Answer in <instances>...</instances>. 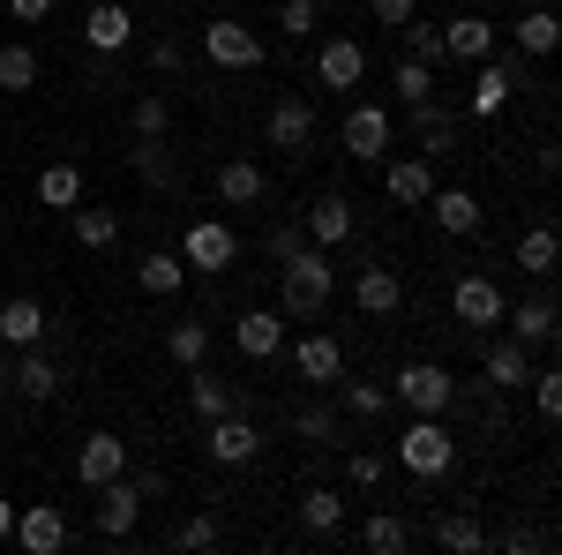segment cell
Listing matches in <instances>:
<instances>
[{
	"label": "cell",
	"mask_w": 562,
	"mask_h": 555,
	"mask_svg": "<svg viewBox=\"0 0 562 555\" xmlns=\"http://www.w3.org/2000/svg\"><path fill=\"white\" fill-rule=\"evenodd\" d=\"M301 525L330 541V533L346 525V496H338V488H307V496H301Z\"/></svg>",
	"instance_id": "35"
},
{
	"label": "cell",
	"mask_w": 562,
	"mask_h": 555,
	"mask_svg": "<svg viewBox=\"0 0 562 555\" xmlns=\"http://www.w3.org/2000/svg\"><path fill=\"white\" fill-rule=\"evenodd\" d=\"M555 38H562L555 8H525V15H518V53H525V60H548V53H555Z\"/></svg>",
	"instance_id": "32"
},
{
	"label": "cell",
	"mask_w": 562,
	"mask_h": 555,
	"mask_svg": "<svg viewBox=\"0 0 562 555\" xmlns=\"http://www.w3.org/2000/svg\"><path fill=\"white\" fill-rule=\"evenodd\" d=\"M262 248H270V263H285V256H301V248H307V233H301V218H285V225H270V241H262Z\"/></svg>",
	"instance_id": "48"
},
{
	"label": "cell",
	"mask_w": 562,
	"mask_h": 555,
	"mask_svg": "<svg viewBox=\"0 0 562 555\" xmlns=\"http://www.w3.org/2000/svg\"><path fill=\"white\" fill-rule=\"evenodd\" d=\"M262 135H270V143H278V151H293V158H301L307 143H315V106H307V98H293V90H285V98H278V106H270V113H262Z\"/></svg>",
	"instance_id": "12"
},
{
	"label": "cell",
	"mask_w": 562,
	"mask_h": 555,
	"mask_svg": "<svg viewBox=\"0 0 562 555\" xmlns=\"http://www.w3.org/2000/svg\"><path fill=\"white\" fill-rule=\"evenodd\" d=\"M113 473H128V443H121L113 428H90L83 451H76V480H83V488H105Z\"/></svg>",
	"instance_id": "13"
},
{
	"label": "cell",
	"mask_w": 562,
	"mask_h": 555,
	"mask_svg": "<svg viewBox=\"0 0 562 555\" xmlns=\"http://www.w3.org/2000/svg\"><path fill=\"white\" fill-rule=\"evenodd\" d=\"M15 390H23V398H31V406H45V398H53V390H60V368H53V360H45L38 345H23V360H15Z\"/></svg>",
	"instance_id": "33"
},
{
	"label": "cell",
	"mask_w": 562,
	"mask_h": 555,
	"mask_svg": "<svg viewBox=\"0 0 562 555\" xmlns=\"http://www.w3.org/2000/svg\"><path fill=\"white\" fill-rule=\"evenodd\" d=\"M390 384H397L390 406H405V413H442V421H450V406H458V376H450L442 360H405Z\"/></svg>",
	"instance_id": "3"
},
{
	"label": "cell",
	"mask_w": 562,
	"mask_h": 555,
	"mask_svg": "<svg viewBox=\"0 0 562 555\" xmlns=\"http://www.w3.org/2000/svg\"><path fill=\"white\" fill-rule=\"evenodd\" d=\"M188 406H195V421H217V413H240V390L195 360V368H188Z\"/></svg>",
	"instance_id": "24"
},
{
	"label": "cell",
	"mask_w": 562,
	"mask_h": 555,
	"mask_svg": "<svg viewBox=\"0 0 562 555\" xmlns=\"http://www.w3.org/2000/svg\"><path fill=\"white\" fill-rule=\"evenodd\" d=\"M442 53H450V60H487V53H495V23H487V15H450V23H442Z\"/></svg>",
	"instance_id": "25"
},
{
	"label": "cell",
	"mask_w": 562,
	"mask_h": 555,
	"mask_svg": "<svg viewBox=\"0 0 562 555\" xmlns=\"http://www.w3.org/2000/svg\"><path fill=\"white\" fill-rule=\"evenodd\" d=\"M76 241H83L90 256H105V248H113V241H121V211H113V203H76Z\"/></svg>",
	"instance_id": "30"
},
{
	"label": "cell",
	"mask_w": 562,
	"mask_h": 555,
	"mask_svg": "<svg viewBox=\"0 0 562 555\" xmlns=\"http://www.w3.org/2000/svg\"><path fill=\"white\" fill-rule=\"evenodd\" d=\"M301 233H307V248H346L352 241V203L330 188V196H315L307 203V218H301Z\"/></svg>",
	"instance_id": "16"
},
{
	"label": "cell",
	"mask_w": 562,
	"mask_h": 555,
	"mask_svg": "<svg viewBox=\"0 0 562 555\" xmlns=\"http://www.w3.org/2000/svg\"><path fill=\"white\" fill-rule=\"evenodd\" d=\"M211 435H203V451H211V466H256L262 458V428L248 421V413H217V421H203Z\"/></svg>",
	"instance_id": "8"
},
{
	"label": "cell",
	"mask_w": 562,
	"mask_h": 555,
	"mask_svg": "<svg viewBox=\"0 0 562 555\" xmlns=\"http://www.w3.org/2000/svg\"><path fill=\"white\" fill-rule=\"evenodd\" d=\"M8 541H15V503L0 496V548H8Z\"/></svg>",
	"instance_id": "53"
},
{
	"label": "cell",
	"mask_w": 562,
	"mask_h": 555,
	"mask_svg": "<svg viewBox=\"0 0 562 555\" xmlns=\"http://www.w3.org/2000/svg\"><path fill=\"white\" fill-rule=\"evenodd\" d=\"M38 203L45 211H76L83 203V166H68V158L38 166Z\"/></svg>",
	"instance_id": "29"
},
{
	"label": "cell",
	"mask_w": 562,
	"mask_h": 555,
	"mask_svg": "<svg viewBox=\"0 0 562 555\" xmlns=\"http://www.w3.org/2000/svg\"><path fill=\"white\" fill-rule=\"evenodd\" d=\"M338 143H346V158H360V166H383L390 143H397V121H390V106H352L346 129H338Z\"/></svg>",
	"instance_id": "7"
},
{
	"label": "cell",
	"mask_w": 562,
	"mask_h": 555,
	"mask_svg": "<svg viewBox=\"0 0 562 555\" xmlns=\"http://www.w3.org/2000/svg\"><path fill=\"white\" fill-rule=\"evenodd\" d=\"M480 376L495 390H518L525 376H532V345H518V338H495L487 345V360H480Z\"/></svg>",
	"instance_id": "28"
},
{
	"label": "cell",
	"mask_w": 562,
	"mask_h": 555,
	"mask_svg": "<svg viewBox=\"0 0 562 555\" xmlns=\"http://www.w3.org/2000/svg\"><path fill=\"white\" fill-rule=\"evenodd\" d=\"M270 196V173L256 158H225L217 166V203H262Z\"/></svg>",
	"instance_id": "27"
},
{
	"label": "cell",
	"mask_w": 562,
	"mask_h": 555,
	"mask_svg": "<svg viewBox=\"0 0 562 555\" xmlns=\"http://www.w3.org/2000/svg\"><path fill=\"white\" fill-rule=\"evenodd\" d=\"M180 68H188V45H180V38L150 45V76H180Z\"/></svg>",
	"instance_id": "49"
},
{
	"label": "cell",
	"mask_w": 562,
	"mask_h": 555,
	"mask_svg": "<svg viewBox=\"0 0 562 555\" xmlns=\"http://www.w3.org/2000/svg\"><path fill=\"white\" fill-rule=\"evenodd\" d=\"M128 129H135V135H166V129H173L166 90H143V98H135V106H128Z\"/></svg>",
	"instance_id": "40"
},
{
	"label": "cell",
	"mask_w": 562,
	"mask_h": 555,
	"mask_svg": "<svg viewBox=\"0 0 562 555\" xmlns=\"http://www.w3.org/2000/svg\"><path fill=\"white\" fill-rule=\"evenodd\" d=\"M203 60H211V68H233V76H248V68H262V60H270V53H262V38L248 31V23L211 15V23H203Z\"/></svg>",
	"instance_id": "6"
},
{
	"label": "cell",
	"mask_w": 562,
	"mask_h": 555,
	"mask_svg": "<svg viewBox=\"0 0 562 555\" xmlns=\"http://www.w3.org/2000/svg\"><path fill=\"white\" fill-rule=\"evenodd\" d=\"M503 308H510L503 286H495V278H480V270L450 286V315H458V331H495V323H503Z\"/></svg>",
	"instance_id": "10"
},
{
	"label": "cell",
	"mask_w": 562,
	"mask_h": 555,
	"mask_svg": "<svg viewBox=\"0 0 562 555\" xmlns=\"http://www.w3.org/2000/svg\"><path fill=\"white\" fill-rule=\"evenodd\" d=\"M0 90H8V98L38 90V45H23V38H8V45H0Z\"/></svg>",
	"instance_id": "31"
},
{
	"label": "cell",
	"mask_w": 562,
	"mask_h": 555,
	"mask_svg": "<svg viewBox=\"0 0 562 555\" xmlns=\"http://www.w3.org/2000/svg\"><path fill=\"white\" fill-rule=\"evenodd\" d=\"M180 263L203 270V278H225V270L240 263V233H233L225 218H195V225L180 233Z\"/></svg>",
	"instance_id": "4"
},
{
	"label": "cell",
	"mask_w": 562,
	"mask_h": 555,
	"mask_svg": "<svg viewBox=\"0 0 562 555\" xmlns=\"http://www.w3.org/2000/svg\"><path fill=\"white\" fill-rule=\"evenodd\" d=\"M8 15H15V23H45V15H53V0H8Z\"/></svg>",
	"instance_id": "52"
},
{
	"label": "cell",
	"mask_w": 562,
	"mask_h": 555,
	"mask_svg": "<svg viewBox=\"0 0 562 555\" xmlns=\"http://www.w3.org/2000/svg\"><path fill=\"white\" fill-rule=\"evenodd\" d=\"M518 270L525 278H548L555 270V225H525L518 233Z\"/></svg>",
	"instance_id": "36"
},
{
	"label": "cell",
	"mask_w": 562,
	"mask_h": 555,
	"mask_svg": "<svg viewBox=\"0 0 562 555\" xmlns=\"http://www.w3.org/2000/svg\"><path fill=\"white\" fill-rule=\"evenodd\" d=\"M397 466L413 473V480H442V473L458 466V435L442 413H413V421L397 428Z\"/></svg>",
	"instance_id": "2"
},
{
	"label": "cell",
	"mask_w": 562,
	"mask_h": 555,
	"mask_svg": "<svg viewBox=\"0 0 562 555\" xmlns=\"http://www.w3.org/2000/svg\"><path fill=\"white\" fill-rule=\"evenodd\" d=\"M166 353H173L180 368H195V360L211 353V323H203V315H180L173 331H166Z\"/></svg>",
	"instance_id": "37"
},
{
	"label": "cell",
	"mask_w": 562,
	"mask_h": 555,
	"mask_svg": "<svg viewBox=\"0 0 562 555\" xmlns=\"http://www.w3.org/2000/svg\"><path fill=\"white\" fill-rule=\"evenodd\" d=\"M217 533H225V518H217V511H195L173 541H180V548H217Z\"/></svg>",
	"instance_id": "47"
},
{
	"label": "cell",
	"mask_w": 562,
	"mask_h": 555,
	"mask_svg": "<svg viewBox=\"0 0 562 555\" xmlns=\"http://www.w3.org/2000/svg\"><path fill=\"white\" fill-rule=\"evenodd\" d=\"M233 345H240L248 360H278V345H285V323H278V308H248V315L233 323Z\"/></svg>",
	"instance_id": "23"
},
{
	"label": "cell",
	"mask_w": 562,
	"mask_h": 555,
	"mask_svg": "<svg viewBox=\"0 0 562 555\" xmlns=\"http://www.w3.org/2000/svg\"><path fill=\"white\" fill-rule=\"evenodd\" d=\"M293 368H301L307 384H323V390H330L338 376H346V345L330 338V331H307V338L293 345Z\"/></svg>",
	"instance_id": "20"
},
{
	"label": "cell",
	"mask_w": 562,
	"mask_h": 555,
	"mask_svg": "<svg viewBox=\"0 0 562 555\" xmlns=\"http://www.w3.org/2000/svg\"><path fill=\"white\" fill-rule=\"evenodd\" d=\"M383 196L397 203V211H420V203L435 196V166L428 158H397V151H390L383 158Z\"/></svg>",
	"instance_id": "15"
},
{
	"label": "cell",
	"mask_w": 562,
	"mask_h": 555,
	"mask_svg": "<svg viewBox=\"0 0 562 555\" xmlns=\"http://www.w3.org/2000/svg\"><path fill=\"white\" fill-rule=\"evenodd\" d=\"M0 390H15V360L8 353H0Z\"/></svg>",
	"instance_id": "54"
},
{
	"label": "cell",
	"mask_w": 562,
	"mask_h": 555,
	"mask_svg": "<svg viewBox=\"0 0 562 555\" xmlns=\"http://www.w3.org/2000/svg\"><path fill=\"white\" fill-rule=\"evenodd\" d=\"M390 84H397V106H420V98H435V68L428 60H397Z\"/></svg>",
	"instance_id": "42"
},
{
	"label": "cell",
	"mask_w": 562,
	"mask_h": 555,
	"mask_svg": "<svg viewBox=\"0 0 562 555\" xmlns=\"http://www.w3.org/2000/svg\"><path fill=\"white\" fill-rule=\"evenodd\" d=\"M525 384H532V406H540V421H555V413H562V376H555V368H532Z\"/></svg>",
	"instance_id": "46"
},
{
	"label": "cell",
	"mask_w": 562,
	"mask_h": 555,
	"mask_svg": "<svg viewBox=\"0 0 562 555\" xmlns=\"http://www.w3.org/2000/svg\"><path fill=\"white\" fill-rule=\"evenodd\" d=\"M420 211H428L450 241H473V233H480V196H473V188H435Z\"/></svg>",
	"instance_id": "19"
},
{
	"label": "cell",
	"mask_w": 562,
	"mask_h": 555,
	"mask_svg": "<svg viewBox=\"0 0 562 555\" xmlns=\"http://www.w3.org/2000/svg\"><path fill=\"white\" fill-rule=\"evenodd\" d=\"M405 135L420 143V158H450V151H458V121H450V106H435V98L405 106Z\"/></svg>",
	"instance_id": "14"
},
{
	"label": "cell",
	"mask_w": 562,
	"mask_h": 555,
	"mask_svg": "<svg viewBox=\"0 0 562 555\" xmlns=\"http://www.w3.org/2000/svg\"><path fill=\"white\" fill-rule=\"evenodd\" d=\"M435 541H442V548H480L487 533H480V518H473V511H450L442 525H435Z\"/></svg>",
	"instance_id": "44"
},
{
	"label": "cell",
	"mask_w": 562,
	"mask_h": 555,
	"mask_svg": "<svg viewBox=\"0 0 562 555\" xmlns=\"http://www.w3.org/2000/svg\"><path fill=\"white\" fill-rule=\"evenodd\" d=\"M503 323L518 345H555V293H525L518 308H503Z\"/></svg>",
	"instance_id": "21"
},
{
	"label": "cell",
	"mask_w": 562,
	"mask_h": 555,
	"mask_svg": "<svg viewBox=\"0 0 562 555\" xmlns=\"http://www.w3.org/2000/svg\"><path fill=\"white\" fill-rule=\"evenodd\" d=\"M413 15H420L413 0H375V23H383V31H397V23H413Z\"/></svg>",
	"instance_id": "51"
},
{
	"label": "cell",
	"mask_w": 562,
	"mask_h": 555,
	"mask_svg": "<svg viewBox=\"0 0 562 555\" xmlns=\"http://www.w3.org/2000/svg\"><path fill=\"white\" fill-rule=\"evenodd\" d=\"M278 31L285 38H315L323 31V0H278Z\"/></svg>",
	"instance_id": "41"
},
{
	"label": "cell",
	"mask_w": 562,
	"mask_h": 555,
	"mask_svg": "<svg viewBox=\"0 0 562 555\" xmlns=\"http://www.w3.org/2000/svg\"><path fill=\"white\" fill-rule=\"evenodd\" d=\"M383 458H375V451H352V466H346V480H352V488H383Z\"/></svg>",
	"instance_id": "50"
},
{
	"label": "cell",
	"mask_w": 562,
	"mask_h": 555,
	"mask_svg": "<svg viewBox=\"0 0 562 555\" xmlns=\"http://www.w3.org/2000/svg\"><path fill=\"white\" fill-rule=\"evenodd\" d=\"M135 286L150 300H173L180 286H188V263H180V248H150V256L135 263Z\"/></svg>",
	"instance_id": "26"
},
{
	"label": "cell",
	"mask_w": 562,
	"mask_h": 555,
	"mask_svg": "<svg viewBox=\"0 0 562 555\" xmlns=\"http://www.w3.org/2000/svg\"><path fill=\"white\" fill-rule=\"evenodd\" d=\"M315 84L338 90V98H352V90L368 84V45L360 38H323L315 45Z\"/></svg>",
	"instance_id": "9"
},
{
	"label": "cell",
	"mask_w": 562,
	"mask_h": 555,
	"mask_svg": "<svg viewBox=\"0 0 562 555\" xmlns=\"http://www.w3.org/2000/svg\"><path fill=\"white\" fill-rule=\"evenodd\" d=\"M397 38H405V60H428V68L450 60V53H442V23H420V15H413V23H397Z\"/></svg>",
	"instance_id": "38"
},
{
	"label": "cell",
	"mask_w": 562,
	"mask_h": 555,
	"mask_svg": "<svg viewBox=\"0 0 562 555\" xmlns=\"http://www.w3.org/2000/svg\"><path fill=\"white\" fill-rule=\"evenodd\" d=\"M83 45H90V53H128V45H135V8H128V0H90Z\"/></svg>",
	"instance_id": "11"
},
{
	"label": "cell",
	"mask_w": 562,
	"mask_h": 555,
	"mask_svg": "<svg viewBox=\"0 0 562 555\" xmlns=\"http://www.w3.org/2000/svg\"><path fill=\"white\" fill-rule=\"evenodd\" d=\"M330 390L346 398V413H360V421H383V413H390V390L383 384H352V376H338Z\"/></svg>",
	"instance_id": "39"
},
{
	"label": "cell",
	"mask_w": 562,
	"mask_h": 555,
	"mask_svg": "<svg viewBox=\"0 0 562 555\" xmlns=\"http://www.w3.org/2000/svg\"><path fill=\"white\" fill-rule=\"evenodd\" d=\"M352 308H360V315H397V308H405V278H397L390 263H368V270L352 278Z\"/></svg>",
	"instance_id": "18"
},
{
	"label": "cell",
	"mask_w": 562,
	"mask_h": 555,
	"mask_svg": "<svg viewBox=\"0 0 562 555\" xmlns=\"http://www.w3.org/2000/svg\"><path fill=\"white\" fill-rule=\"evenodd\" d=\"M293 428H301L315 451H330V435H338V413H330V406H301V413H293Z\"/></svg>",
	"instance_id": "45"
},
{
	"label": "cell",
	"mask_w": 562,
	"mask_h": 555,
	"mask_svg": "<svg viewBox=\"0 0 562 555\" xmlns=\"http://www.w3.org/2000/svg\"><path fill=\"white\" fill-rule=\"evenodd\" d=\"M45 331H53V315H45V308H38L31 293L0 300V345H15V353H23V345H38Z\"/></svg>",
	"instance_id": "22"
},
{
	"label": "cell",
	"mask_w": 562,
	"mask_h": 555,
	"mask_svg": "<svg viewBox=\"0 0 562 555\" xmlns=\"http://www.w3.org/2000/svg\"><path fill=\"white\" fill-rule=\"evenodd\" d=\"M128 166H135L143 188H173V151H166V135H143V143L128 151Z\"/></svg>",
	"instance_id": "34"
},
{
	"label": "cell",
	"mask_w": 562,
	"mask_h": 555,
	"mask_svg": "<svg viewBox=\"0 0 562 555\" xmlns=\"http://www.w3.org/2000/svg\"><path fill=\"white\" fill-rule=\"evenodd\" d=\"M360 541H368V548H375V555H390V548H405V541H413V533H405V518L375 511V518H368V525H360Z\"/></svg>",
	"instance_id": "43"
},
{
	"label": "cell",
	"mask_w": 562,
	"mask_h": 555,
	"mask_svg": "<svg viewBox=\"0 0 562 555\" xmlns=\"http://www.w3.org/2000/svg\"><path fill=\"white\" fill-rule=\"evenodd\" d=\"M15 541H23L31 555L68 548V518H60V503H15Z\"/></svg>",
	"instance_id": "17"
},
{
	"label": "cell",
	"mask_w": 562,
	"mask_h": 555,
	"mask_svg": "<svg viewBox=\"0 0 562 555\" xmlns=\"http://www.w3.org/2000/svg\"><path fill=\"white\" fill-rule=\"evenodd\" d=\"M330 300H338V263H330V248H301V256L278 263V308L293 323H315Z\"/></svg>",
	"instance_id": "1"
},
{
	"label": "cell",
	"mask_w": 562,
	"mask_h": 555,
	"mask_svg": "<svg viewBox=\"0 0 562 555\" xmlns=\"http://www.w3.org/2000/svg\"><path fill=\"white\" fill-rule=\"evenodd\" d=\"M150 488H158V480L113 473V480L98 488V533H105V541H128L135 525H143V503H150Z\"/></svg>",
	"instance_id": "5"
}]
</instances>
